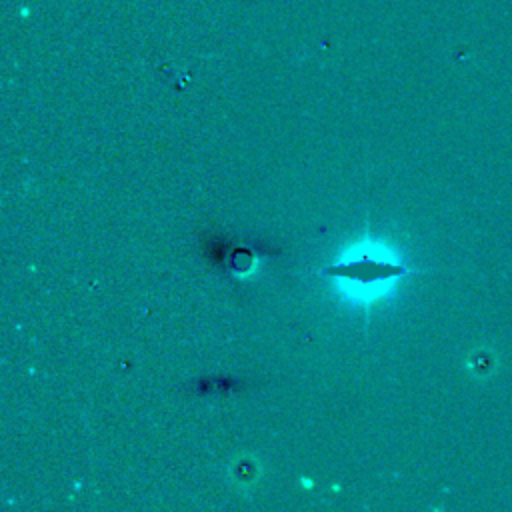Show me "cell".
Instances as JSON below:
<instances>
[{
	"instance_id": "obj_1",
	"label": "cell",
	"mask_w": 512,
	"mask_h": 512,
	"mask_svg": "<svg viewBox=\"0 0 512 512\" xmlns=\"http://www.w3.org/2000/svg\"><path fill=\"white\" fill-rule=\"evenodd\" d=\"M418 272L420 270H412L404 264L374 260L370 256H364L360 260H348V262H338V264L318 268V274H322V276L344 278V280L366 284V286L376 284V282H386V280H392V278H402V276H408V274H418Z\"/></svg>"
}]
</instances>
